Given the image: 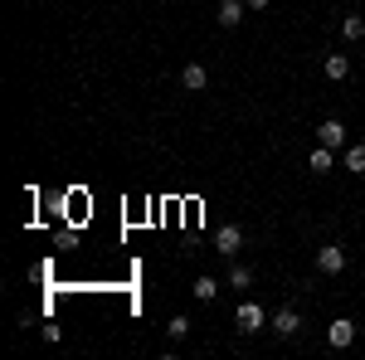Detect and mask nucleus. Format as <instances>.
<instances>
[{
	"label": "nucleus",
	"instance_id": "423d86ee",
	"mask_svg": "<svg viewBox=\"0 0 365 360\" xmlns=\"http://www.w3.org/2000/svg\"><path fill=\"white\" fill-rule=\"evenodd\" d=\"M239 331H263V307L259 302H244L239 307Z\"/></svg>",
	"mask_w": 365,
	"mask_h": 360
},
{
	"label": "nucleus",
	"instance_id": "9d476101",
	"mask_svg": "<svg viewBox=\"0 0 365 360\" xmlns=\"http://www.w3.org/2000/svg\"><path fill=\"white\" fill-rule=\"evenodd\" d=\"M307 166H312V171H317V176H326V171H331V166H336V151H331V146H317V151H312V156H307Z\"/></svg>",
	"mask_w": 365,
	"mask_h": 360
},
{
	"label": "nucleus",
	"instance_id": "9b49d317",
	"mask_svg": "<svg viewBox=\"0 0 365 360\" xmlns=\"http://www.w3.org/2000/svg\"><path fill=\"white\" fill-rule=\"evenodd\" d=\"M190 292H195L200 302H214V297H219V277H209V272H205V277H195V287H190Z\"/></svg>",
	"mask_w": 365,
	"mask_h": 360
},
{
	"label": "nucleus",
	"instance_id": "7ed1b4c3",
	"mask_svg": "<svg viewBox=\"0 0 365 360\" xmlns=\"http://www.w3.org/2000/svg\"><path fill=\"white\" fill-rule=\"evenodd\" d=\"M317 141L331 146V151H341V146H346V127H341V117H326V122L317 127Z\"/></svg>",
	"mask_w": 365,
	"mask_h": 360
},
{
	"label": "nucleus",
	"instance_id": "f257e3e1",
	"mask_svg": "<svg viewBox=\"0 0 365 360\" xmlns=\"http://www.w3.org/2000/svg\"><path fill=\"white\" fill-rule=\"evenodd\" d=\"M346 263H351V254H346L341 244H326V249H317V272L336 277V272H346Z\"/></svg>",
	"mask_w": 365,
	"mask_h": 360
},
{
	"label": "nucleus",
	"instance_id": "dca6fc26",
	"mask_svg": "<svg viewBox=\"0 0 365 360\" xmlns=\"http://www.w3.org/2000/svg\"><path fill=\"white\" fill-rule=\"evenodd\" d=\"M244 5H249V10H268V0H244Z\"/></svg>",
	"mask_w": 365,
	"mask_h": 360
},
{
	"label": "nucleus",
	"instance_id": "f03ea898",
	"mask_svg": "<svg viewBox=\"0 0 365 360\" xmlns=\"http://www.w3.org/2000/svg\"><path fill=\"white\" fill-rule=\"evenodd\" d=\"M268 326H273V336H297L302 331V317H297V307H277Z\"/></svg>",
	"mask_w": 365,
	"mask_h": 360
},
{
	"label": "nucleus",
	"instance_id": "20e7f679",
	"mask_svg": "<svg viewBox=\"0 0 365 360\" xmlns=\"http://www.w3.org/2000/svg\"><path fill=\"white\" fill-rule=\"evenodd\" d=\"M326 341H331L336 351H346V346L356 341V321H351V317H336V321L326 326Z\"/></svg>",
	"mask_w": 365,
	"mask_h": 360
},
{
	"label": "nucleus",
	"instance_id": "f8f14e48",
	"mask_svg": "<svg viewBox=\"0 0 365 360\" xmlns=\"http://www.w3.org/2000/svg\"><path fill=\"white\" fill-rule=\"evenodd\" d=\"M341 34L346 39H365V20L361 15H341Z\"/></svg>",
	"mask_w": 365,
	"mask_h": 360
},
{
	"label": "nucleus",
	"instance_id": "ddd939ff",
	"mask_svg": "<svg viewBox=\"0 0 365 360\" xmlns=\"http://www.w3.org/2000/svg\"><path fill=\"white\" fill-rule=\"evenodd\" d=\"M346 171L351 176H365V146H346Z\"/></svg>",
	"mask_w": 365,
	"mask_h": 360
},
{
	"label": "nucleus",
	"instance_id": "2eb2a0df",
	"mask_svg": "<svg viewBox=\"0 0 365 360\" xmlns=\"http://www.w3.org/2000/svg\"><path fill=\"white\" fill-rule=\"evenodd\" d=\"M249 282H254V268H244V263H239V268L229 272V287H249Z\"/></svg>",
	"mask_w": 365,
	"mask_h": 360
},
{
	"label": "nucleus",
	"instance_id": "4468645a",
	"mask_svg": "<svg viewBox=\"0 0 365 360\" xmlns=\"http://www.w3.org/2000/svg\"><path fill=\"white\" fill-rule=\"evenodd\" d=\"M166 336H171V341H185V336H190V321H185V317H171V321H166Z\"/></svg>",
	"mask_w": 365,
	"mask_h": 360
},
{
	"label": "nucleus",
	"instance_id": "6e6552de",
	"mask_svg": "<svg viewBox=\"0 0 365 360\" xmlns=\"http://www.w3.org/2000/svg\"><path fill=\"white\" fill-rule=\"evenodd\" d=\"M244 15H249V5H244V0H224V5H219V25H224V29H234Z\"/></svg>",
	"mask_w": 365,
	"mask_h": 360
},
{
	"label": "nucleus",
	"instance_id": "39448f33",
	"mask_svg": "<svg viewBox=\"0 0 365 360\" xmlns=\"http://www.w3.org/2000/svg\"><path fill=\"white\" fill-rule=\"evenodd\" d=\"M214 244H219V254H224V258H234V254L244 249V229H239V224H224V229L214 234Z\"/></svg>",
	"mask_w": 365,
	"mask_h": 360
},
{
	"label": "nucleus",
	"instance_id": "0eeeda50",
	"mask_svg": "<svg viewBox=\"0 0 365 360\" xmlns=\"http://www.w3.org/2000/svg\"><path fill=\"white\" fill-rule=\"evenodd\" d=\"M209 83V74H205V64H185L181 69V88H190V92H200Z\"/></svg>",
	"mask_w": 365,
	"mask_h": 360
},
{
	"label": "nucleus",
	"instance_id": "1a4fd4ad",
	"mask_svg": "<svg viewBox=\"0 0 365 360\" xmlns=\"http://www.w3.org/2000/svg\"><path fill=\"white\" fill-rule=\"evenodd\" d=\"M322 74H326L331 83H341V78L351 74V59H346V54H326V64H322Z\"/></svg>",
	"mask_w": 365,
	"mask_h": 360
}]
</instances>
